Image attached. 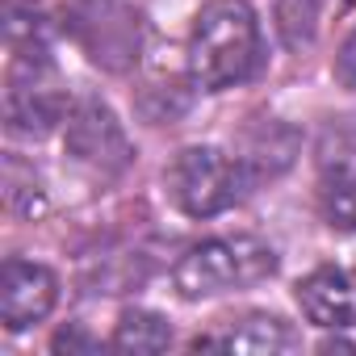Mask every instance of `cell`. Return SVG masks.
Returning a JSON list of instances; mask_svg holds the SVG:
<instances>
[{
	"instance_id": "cell-8",
	"label": "cell",
	"mask_w": 356,
	"mask_h": 356,
	"mask_svg": "<svg viewBox=\"0 0 356 356\" xmlns=\"http://www.w3.org/2000/svg\"><path fill=\"white\" fill-rule=\"evenodd\" d=\"M298 306L323 331L356 327V268H314L310 277L298 281Z\"/></svg>"
},
{
	"instance_id": "cell-4",
	"label": "cell",
	"mask_w": 356,
	"mask_h": 356,
	"mask_svg": "<svg viewBox=\"0 0 356 356\" xmlns=\"http://www.w3.org/2000/svg\"><path fill=\"white\" fill-rule=\"evenodd\" d=\"M63 26L76 47L105 72H130L143 47L138 13L126 0H67Z\"/></svg>"
},
{
	"instance_id": "cell-14",
	"label": "cell",
	"mask_w": 356,
	"mask_h": 356,
	"mask_svg": "<svg viewBox=\"0 0 356 356\" xmlns=\"http://www.w3.org/2000/svg\"><path fill=\"white\" fill-rule=\"evenodd\" d=\"M97 348H101V339H92L84 327H67L55 335V352H97Z\"/></svg>"
},
{
	"instance_id": "cell-9",
	"label": "cell",
	"mask_w": 356,
	"mask_h": 356,
	"mask_svg": "<svg viewBox=\"0 0 356 356\" xmlns=\"http://www.w3.org/2000/svg\"><path fill=\"white\" fill-rule=\"evenodd\" d=\"M197 348H218V352H235V356H277V352L298 348V331L277 314L252 310L243 318L222 323L210 335H197Z\"/></svg>"
},
{
	"instance_id": "cell-1",
	"label": "cell",
	"mask_w": 356,
	"mask_h": 356,
	"mask_svg": "<svg viewBox=\"0 0 356 356\" xmlns=\"http://www.w3.org/2000/svg\"><path fill=\"white\" fill-rule=\"evenodd\" d=\"M260 67V22L248 0H210L189 34V80L202 92L248 84Z\"/></svg>"
},
{
	"instance_id": "cell-12",
	"label": "cell",
	"mask_w": 356,
	"mask_h": 356,
	"mask_svg": "<svg viewBox=\"0 0 356 356\" xmlns=\"http://www.w3.org/2000/svg\"><path fill=\"white\" fill-rule=\"evenodd\" d=\"M323 17V0H277V30L289 51H302L314 42Z\"/></svg>"
},
{
	"instance_id": "cell-2",
	"label": "cell",
	"mask_w": 356,
	"mask_h": 356,
	"mask_svg": "<svg viewBox=\"0 0 356 356\" xmlns=\"http://www.w3.org/2000/svg\"><path fill=\"white\" fill-rule=\"evenodd\" d=\"M277 273V252L273 243L256 235H218L197 248H189L172 268V285L181 289V298H218L231 289L260 285Z\"/></svg>"
},
{
	"instance_id": "cell-3",
	"label": "cell",
	"mask_w": 356,
	"mask_h": 356,
	"mask_svg": "<svg viewBox=\"0 0 356 356\" xmlns=\"http://www.w3.org/2000/svg\"><path fill=\"white\" fill-rule=\"evenodd\" d=\"M243 189H252L243 163L218 147H185L168 163V193L189 218H214L231 210Z\"/></svg>"
},
{
	"instance_id": "cell-5",
	"label": "cell",
	"mask_w": 356,
	"mask_h": 356,
	"mask_svg": "<svg viewBox=\"0 0 356 356\" xmlns=\"http://www.w3.org/2000/svg\"><path fill=\"white\" fill-rule=\"evenodd\" d=\"M5 113H9V130L30 134V138H42L59 122H67L72 109H67V97L55 80V67H51L42 42L17 47L13 72H9V92H5Z\"/></svg>"
},
{
	"instance_id": "cell-7",
	"label": "cell",
	"mask_w": 356,
	"mask_h": 356,
	"mask_svg": "<svg viewBox=\"0 0 356 356\" xmlns=\"http://www.w3.org/2000/svg\"><path fill=\"white\" fill-rule=\"evenodd\" d=\"M59 302V277L47 264L9 256L0 268V323L9 331H26L42 323Z\"/></svg>"
},
{
	"instance_id": "cell-6",
	"label": "cell",
	"mask_w": 356,
	"mask_h": 356,
	"mask_svg": "<svg viewBox=\"0 0 356 356\" xmlns=\"http://www.w3.org/2000/svg\"><path fill=\"white\" fill-rule=\"evenodd\" d=\"M63 151L97 176H122L134 163V147H130L126 126L97 97H84L80 105H72L67 130H63Z\"/></svg>"
},
{
	"instance_id": "cell-10",
	"label": "cell",
	"mask_w": 356,
	"mask_h": 356,
	"mask_svg": "<svg viewBox=\"0 0 356 356\" xmlns=\"http://www.w3.org/2000/svg\"><path fill=\"white\" fill-rule=\"evenodd\" d=\"M118 352H163L172 343V323L155 310H126L113 327V339H109Z\"/></svg>"
},
{
	"instance_id": "cell-11",
	"label": "cell",
	"mask_w": 356,
	"mask_h": 356,
	"mask_svg": "<svg viewBox=\"0 0 356 356\" xmlns=\"http://www.w3.org/2000/svg\"><path fill=\"white\" fill-rule=\"evenodd\" d=\"M318 210L331 231H356V172H335L318 189Z\"/></svg>"
},
{
	"instance_id": "cell-13",
	"label": "cell",
	"mask_w": 356,
	"mask_h": 356,
	"mask_svg": "<svg viewBox=\"0 0 356 356\" xmlns=\"http://www.w3.org/2000/svg\"><path fill=\"white\" fill-rule=\"evenodd\" d=\"M335 80L356 92V30L343 38V47H339V55H335Z\"/></svg>"
}]
</instances>
